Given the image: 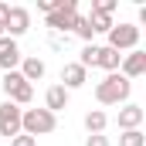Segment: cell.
<instances>
[{"instance_id":"16","label":"cell","mask_w":146,"mask_h":146,"mask_svg":"<svg viewBox=\"0 0 146 146\" xmlns=\"http://www.w3.org/2000/svg\"><path fill=\"white\" fill-rule=\"evenodd\" d=\"M119 146H146V136L139 129H126V133L119 136Z\"/></svg>"},{"instance_id":"18","label":"cell","mask_w":146,"mask_h":146,"mask_svg":"<svg viewBox=\"0 0 146 146\" xmlns=\"http://www.w3.org/2000/svg\"><path fill=\"white\" fill-rule=\"evenodd\" d=\"M75 34L82 37V41H92V37H95V31L88 27V21H85V17H78V24H75Z\"/></svg>"},{"instance_id":"5","label":"cell","mask_w":146,"mask_h":146,"mask_svg":"<svg viewBox=\"0 0 146 146\" xmlns=\"http://www.w3.org/2000/svg\"><path fill=\"white\" fill-rule=\"evenodd\" d=\"M21 106H14V102H3L0 106V136H7V139H14V136H21Z\"/></svg>"},{"instance_id":"2","label":"cell","mask_w":146,"mask_h":146,"mask_svg":"<svg viewBox=\"0 0 146 146\" xmlns=\"http://www.w3.org/2000/svg\"><path fill=\"white\" fill-rule=\"evenodd\" d=\"M54 126H58V115L48 109H24L21 112V133L24 136H48V133H54Z\"/></svg>"},{"instance_id":"9","label":"cell","mask_w":146,"mask_h":146,"mask_svg":"<svg viewBox=\"0 0 146 146\" xmlns=\"http://www.w3.org/2000/svg\"><path fill=\"white\" fill-rule=\"evenodd\" d=\"M119 61H122V54H119V51H112L109 44H106V48H99V44H95V58H92V68H106V72H119Z\"/></svg>"},{"instance_id":"7","label":"cell","mask_w":146,"mask_h":146,"mask_svg":"<svg viewBox=\"0 0 146 146\" xmlns=\"http://www.w3.org/2000/svg\"><path fill=\"white\" fill-rule=\"evenodd\" d=\"M21 48H17V41L7 34H0V68L3 72H17V65H21Z\"/></svg>"},{"instance_id":"12","label":"cell","mask_w":146,"mask_h":146,"mask_svg":"<svg viewBox=\"0 0 146 146\" xmlns=\"http://www.w3.org/2000/svg\"><path fill=\"white\" fill-rule=\"evenodd\" d=\"M44 109H48V112L68 109V92H65L61 85H51V88H48V95H44Z\"/></svg>"},{"instance_id":"22","label":"cell","mask_w":146,"mask_h":146,"mask_svg":"<svg viewBox=\"0 0 146 146\" xmlns=\"http://www.w3.org/2000/svg\"><path fill=\"white\" fill-rule=\"evenodd\" d=\"M7 14H10V3H0V31H3V24H7Z\"/></svg>"},{"instance_id":"14","label":"cell","mask_w":146,"mask_h":146,"mask_svg":"<svg viewBox=\"0 0 146 146\" xmlns=\"http://www.w3.org/2000/svg\"><path fill=\"white\" fill-rule=\"evenodd\" d=\"M106 126H109V115H106L102 109H92L88 115H85V129H88V136H102Z\"/></svg>"},{"instance_id":"13","label":"cell","mask_w":146,"mask_h":146,"mask_svg":"<svg viewBox=\"0 0 146 146\" xmlns=\"http://www.w3.org/2000/svg\"><path fill=\"white\" fill-rule=\"evenodd\" d=\"M21 78L31 85L37 78H44V61L41 58H21Z\"/></svg>"},{"instance_id":"6","label":"cell","mask_w":146,"mask_h":146,"mask_svg":"<svg viewBox=\"0 0 146 146\" xmlns=\"http://www.w3.org/2000/svg\"><path fill=\"white\" fill-rule=\"evenodd\" d=\"M27 27H31V10L27 7H10V14H7V24H3V31H7V37H17L27 34Z\"/></svg>"},{"instance_id":"3","label":"cell","mask_w":146,"mask_h":146,"mask_svg":"<svg viewBox=\"0 0 146 146\" xmlns=\"http://www.w3.org/2000/svg\"><path fill=\"white\" fill-rule=\"evenodd\" d=\"M0 88L7 92V102H14V106H27V102L34 99V85H27V82L21 78V72H3Z\"/></svg>"},{"instance_id":"15","label":"cell","mask_w":146,"mask_h":146,"mask_svg":"<svg viewBox=\"0 0 146 146\" xmlns=\"http://www.w3.org/2000/svg\"><path fill=\"white\" fill-rule=\"evenodd\" d=\"M85 21H88V27H92L95 34H99V31H106V34H109V31H112V17H109V14H88Z\"/></svg>"},{"instance_id":"10","label":"cell","mask_w":146,"mask_h":146,"mask_svg":"<svg viewBox=\"0 0 146 146\" xmlns=\"http://www.w3.org/2000/svg\"><path fill=\"white\" fill-rule=\"evenodd\" d=\"M143 119H146V112H143V106H122L119 109V129L126 133V129H139L143 126Z\"/></svg>"},{"instance_id":"4","label":"cell","mask_w":146,"mask_h":146,"mask_svg":"<svg viewBox=\"0 0 146 146\" xmlns=\"http://www.w3.org/2000/svg\"><path fill=\"white\" fill-rule=\"evenodd\" d=\"M136 44H139V27L136 24H112V31H109L112 51H136Z\"/></svg>"},{"instance_id":"17","label":"cell","mask_w":146,"mask_h":146,"mask_svg":"<svg viewBox=\"0 0 146 146\" xmlns=\"http://www.w3.org/2000/svg\"><path fill=\"white\" fill-rule=\"evenodd\" d=\"M115 7H119L115 0H92V14H109V17H112Z\"/></svg>"},{"instance_id":"19","label":"cell","mask_w":146,"mask_h":146,"mask_svg":"<svg viewBox=\"0 0 146 146\" xmlns=\"http://www.w3.org/2000/svg\"><path fill=\"white\" fill-rule=\"evenodd\" d=\"M10 146H37V139H34V136H24V133H21V136H14V139H10Z\"/></svg>"},{"instance_id":"11","label":"cell","mask_w":146,"mask_h":146,"mask_svg":"<svg viewBox=\"0 0 146 146\" xmlns=\"http://www.w3.org/2000/svg\"><path fill=\"white\" fill-rule=\"evenodd\" d=\"M85 75H88V72H85L78 61L65 65V68H61V88H65V92H72V88H82V85H85Z\"/></svg>"},{"instance_id":"20","label":"cell","mask_w":146,"mask_h":146,"mask_svg":"<svg viewBox=\"0 0 146 146\" xmlns=\"http://www.w3.org/2000/svg\"><path fill=\"white\" fill-rule=\"evenodd\" d=\"M37 7H41L44 14H54V10H58V0H37Z\"/></svg>"},{"instance_id":"21","label":"cell","mask_w":146,"mask_h":146,"mask_svg":"<svg viewBox=\"0 0 146 146\" xmlns=\"http://www.w3.org/2000/svg\"><path fill=\"white\" fill-rule=\"evenodd\" d=\"M85 146H109V136H88Z\"/></svg>"},{"instance_id":"1","label":"cell","mask_w":146,"mask_h":146,"mask_svg":"<svg viewBox=\"0 0 146 146\" xmlns=\"http://www.w3.org/2000/svg\"><path fill=\"white\" fill-rule=\"evenodd\" d=\"M129 92H133V82H129V78H122L119 72L106 75V78L95 85V99H99L102 106H119V102H126V99H129Z\"/></svg>"},{"instance_id":"23","label":"cell","mask_w":146,"mask_h":146,"mask_svg":"<svg viewBox=\"0 0 146 146\" xmlns=\"http://www.w3.org/2000/svg\"><path fill=\"white\" fill-rule=\"evenodd\" d=\"M0 34H3V31H0Z\"/></svg>"},{"instance_id":"8","label":"cell","mask_w":146,"mask_h":146,"mask_svg":"<svg viewBox=\"0 0 146 146\" xmlns=\"http://www.w3.org/2000/svg\"><path fill=\"white\" fill-rule=\"evenodd\" d=\"M119 75L122 78H139V75H146V51H129L122 61H119Z\"/></svg>"}]
</instances>
